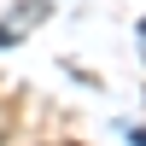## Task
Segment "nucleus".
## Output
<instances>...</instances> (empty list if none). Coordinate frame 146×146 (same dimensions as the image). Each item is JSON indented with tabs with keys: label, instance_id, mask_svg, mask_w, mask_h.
I'll return each mask as SVG.
<instances>
[{
	"label": "nucleus",
	"instance_id": "obj_1",
	"mask_svg": "<svg viewBox=\"0 0 146 146\" xmlns=\"http://www.w3.org/2000/svg\"><path fill=\"white\" fill-rule=\"evenodd\" d=\"M140 29H146V23H140Z\"/></svg>",
	"mask_w": 146,
	"mask_h": 146
}]
</instances>
